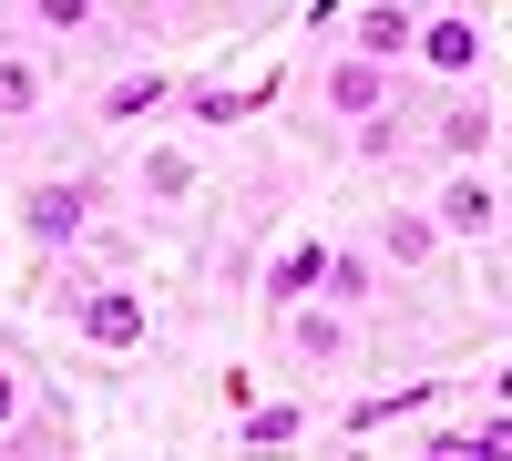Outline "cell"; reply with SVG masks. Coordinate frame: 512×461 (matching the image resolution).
Instances as JSON below:
<instances>
[{"mask_svg":"<svg viewBox=\"0 0 512 461\" xmlns=\"http://www.w3.org/2000/svg\"><path fill=\"white\" fill-rule=\"evenodd\" d=\"M72 318H82V339H93V349H134V339H144V298H134V287H82Z\"/></svg>","mask_w":512,"mask_h":461,"instance_id":"1","label":"cell"},{"mask_svg":"<svg viewBox=\"0 0 512 461\" xmlns=\"http://www.w3.org/2000/svg\"><path fill=\"white\" fill-rule=\"evenodd\" d=\"M21 226H31L41 246H72L82 226H93V185H31V205H21Z\"/></svg>","mask_w":512,"mask_h":461,"instance_id":"2","label":"cell"},{"mask_svg":"<svg viewBox=\"0 0 512 461\" xmlns=\"http://www.w3.org/2000/svg\"><path fill=\"white\" fill-rule=\"evenodd\" d=\"M349 41H359L369 62H400V52H410L420 31H410V11H400V0H369V11H359V31H349Z\"/></svg>","mask_w":512,"mask_h":461,"instance_id":"3","label":"cell"},{"mask_svg":"<svg viewBox=\"0 0 512 461\" xmlns=\"http://www.w3.org/2000/svg\"><path fill=\"white\" fill-rule=\"evenodd\" d=\"M420 62H431V72H472L482 62V31L461 21V11H441L431 31H420Z\"/></svg>","mask_w":512,"mask_h":461,"instance_id":"4","label":"cell"},{"mask_svg":"<svg viewBox=\"0 0 512 461\" xmlns=\"http://www.w3.org/2000/svg\"><path fill=\"white\" fill-rule=\"evenodd\" d=\"M379 103H390V82H379L369 52H349V62L328 72V113H379Z\"/></svg>","mask_w":512,"mask_h":461,"instance_id":"5","label":"cell"},{"mask_svg":"<svg viewBox=\"0 0 512 461\" xmlns=\"http://www.w3.org/2000/svg\"><path fill=\"white\" fill-rule=\"evenodd\" d=\"M441 226H451V236H492V185H482V175H461V185L441 195Z\"/></svg>","mask_w":512,"mask_h":461,"instance_id":"6","label":"cell"},{"mask_svg":"<svg viewBox=\"0 0 512 461\" xmlns=\"http://www.w3.org/2000/svg\"><path fill=\"white\" fill-rule=\"evenodd\" d=\"M318 257H328V246H297V257L277 267V287H267V298H277V308H297V298H318Z\"/></svg>","mask_w":512,"mask_h":461,"instance_id":"7","label":"cell"},{"mask_svg":"<svg viewBox=\"0 0 512 461\" xmlns=\"http://www.w3.org/2000/svg\"><path fill=\"white\" fill-rule=\"evenodd\" d=\"M441 144H451V154H482V144H492V113H482V103H451V113H441Z\"/></svg>","mask_w":512,"mask_h":461,"instance_id":"8","label":"cell"},{"mask_svg":"<svg viewBox=\"0 0 512 461\" xmlns=\"http://www.w3.org/2000/svg\"><path fill=\"white\" fill-rule=\"evenodd\" d=\"M297 349H308V359H338V349H349V328H338V318H318L308 298H297Z\"/></svg>","mask_w":512,"mask_h":461,"instance_id":"9","label":"cell"},{"mask_svg":"<svg viewBox=\"0 0 512 461\" xmlns=\"http://www.w3.org/2000/svg\"><path fill=\"white\" fill-rule=\"evenodd\" d=\"M31 103H41V72L31 62H0V123H21Z\"/></svg>","mask_w":512,"mask_h":461,"instance_id":"10","label":"cell"},{"mask_svg":"<svg viewBox=\"0 0 512 461\" xmlns=\"http://www.w3.org/2000/svg\"><path fill=\"white\" fill-rule=\"evenodd\" d=\"M154 103H164V72H134V82H113V103H103V113H113V123H134V113H154Z\"/></svg>","mask_w":512,"mask_h":461,"instance_id":"11","label":"cell"},{"mask_svg":"<svg viewBox=\"0 0 512 461\" xmlns=\"http://www.w3.org/2000/svg\"><path fill=\"white\" fill-rule=\"evenodd\" d=\"M431 246H441V226H431V216H390V257H400V267H420Z\"/></svg>","mask_w":512,"mask_h":461,"instance_id":"12","label":"cell"},{"mask_svg":"<svg viewBox=\"0 0 512 461\" xmlns=\"http://www.w3.org/2000/svg\"><path fill=\"white\" fill-rule=\"evenodd\" d=\"M308 431V410H287V400H267V410H246V441H297Z\"/></svg>","mask_w":512,"mask_h":461,"instance_id":"13","label":"cell"},{"mask_svg":"<svg viewBox=\"0 0 512 461\" xmlns=\"http://www.w3.org/2000/svg\"><path fill=\"white\" fill-rule=\"evenodd\" d=\"M318 287H328V298H369V267L359 257H318Z\"/></svg>","mask_w":512,"mask_h":461,"instance_id":"14","label":"cell"},{"mask_svg":"<svg viewBox=\"0 0 512 461\" xmlns=\"http://www.w3.org/2000/svg\"><path fill=\"white\" fill-rule=\"evenodd\" d=\"M93 11H103V0H31V21H41V31H82Z\"/></svg>","mask_w":512,"mask_h":461,"instance_id":"15","label":"cell"},{"mask_svg":"<svg viewBox=\"0 0 512 461\" xmlns=\"http://www.w3.org/2000/svg\"><path fill=\"white\" fill-rule=\"evenodd\" d=\"M472 461H512V421H502V410H492V421L472 431Z\"/></svg>","mask_w":512,"mask_h":461,"instance_id":"16","label":"cell"},{"mask_svg":"<svg viewBox=\"0 0 512 461\" xmlns=\"http://www.w3.org/2000/svg\"><path fill=\"white\" fill-rule=\"evenodd\" d=\"M11 410H21V390H11V369H0V421H11Z\"/></svg>","mask_w":512,"mask_h":461,"instance_id":"17","label":"cell"}]
</instances>
